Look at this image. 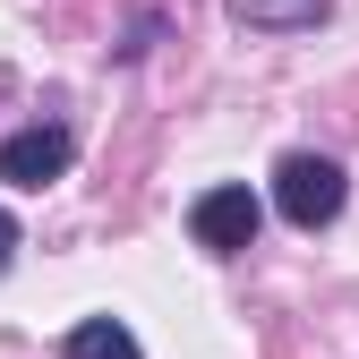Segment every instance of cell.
<instances>
[{"mask_svg":"<svg viewBox=\"0 0 359 359\" xmlns=\"http://www.w3.org/2000/svg\"><path fill=\"white\" fill-rule=\"evenodd\" d=\"M257 222H265V205H257L248 189H205V197L189 205V240H197L205 257H240V248L257 240Z\"/></svg>","mask_w":359,"mask_h":359,"instance_id":"cell-2","label":"cell"},{"mask_svg":"<svg viewBox=\"0 0 359 359\" xmlns=\"http://www.w3.org/2000/svg\"><path fill=\"white\" fill-rule=\"evenodd\" d=\"M69 359H146L137 351V334H128L120 317H86V325H69V342H60Z\"/></svg>","mask_w":359,"mask_h":359,"instance_id":"cell-4","label":"cell"},{"mask_svg":"<svg viewBox=\"0 0 359 359\" xmlns=\"http://www.w3.org/2000/svg\"><path fill=\"white\" fill-rule=\"evenodd\" d=\"M342 197H351V180H342L334 154H283V163H274V205H283V222H299V231L334 222Z\"/></svg>","mask_w":359,"mask_h":359,"instance_id":"cell-1","label":"cell"},{"mask_svg":"<svg viewBox=\"0 0 359 359\" xmlns=\"http://www.w3.org/2000/svg\"><path fill=\"white\" fill-rule=\"evenodd\" d=\"M325 0H231V26L248 34H283V26H317Z\"/></svg>","mask_w":359,"mask_h":359,"instance_id":"cell-5","label":"cell"},{"mask_svg":"<svg viewBox=\"0 0 359 359\" xmlns=\"http://www.w3.org/2000/svg\"><path fill=\"white\" fill-rule=\"evenodd\" d=\"M69 154H77V137L60 120H34V128H18L9 146H0V180L9 189H52V180L69 171Z\"/></svg>","mask_w":359,"mask_h":359,"instance_id":"cell-3","label":"cell"},{"mask_svg":"<svg viewBox=\"0 0 359 359\" xmlns=\"http://www.w3.org/2000/svg\"><path fill=\"white\" fill-rule=\"evenodd\" d=\"M18 257V222H9V205H0V265Z\"/></svg>","mask_w":359,"mask_h":359,"instance_id":"cell-6","label":"cell"}]
</instances>
